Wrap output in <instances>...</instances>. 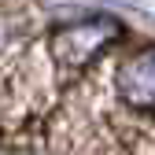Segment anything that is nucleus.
<instances>
[{"label":"nucleus","mask_w":155,"mask_h":155,"mask_svg":"<svg viewBox=\"0 0 155 155\" xmlns=\"http://www.w3.org/2000/svg\"><path fill=\"white\" fill-rule=\"evenodd\" d=\"M67 96L37 0H0V140H30ZM33 144V140H30Z\"/></svg>","instance_id":"nucleus-2"},{"label":"nucleus","mask_w":155,"mask_h":155,"mask_svg":"<svg viewBox=\"0 0 155 155\" xmlns=\"http://www.w3.org/2000/svg\"><path fill=\"white\" fill-rule=\"evenodd\" d=\"M41 144L48 155H155V45H118L70 85Z\"/></svg>","instance_id":"nucleus-1"}]
</instances>
